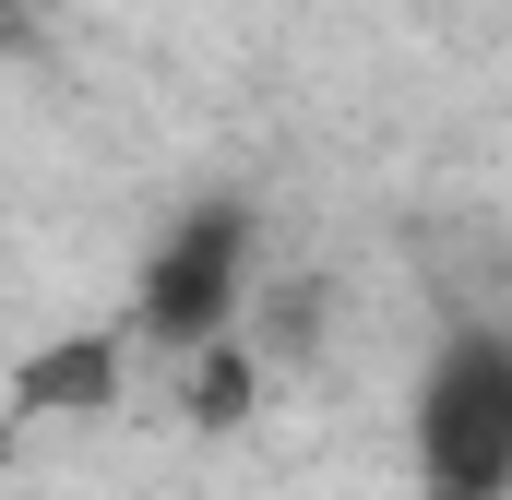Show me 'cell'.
<instances>
[{"instance_id":"obj_1","label":"cell","mask_w":512,"mask_h":500,"mask_svg":"<svg viewBox=\"0 0 512 500\" xmlns=\"http://www.w3.org/2000/svg\"><path fill=\"white\" fill-rule=\"evenodd\" d=\"M251 262H262V215L239 191H203V203H179L155 250H143V274H131V346L143 358H215V346H239V298H251Z\"/></svg>"},{"instance_id":"obj_2","label":"cell","mask_w":512,"mask_h":500,"mask_svg":"<svg viewBox=\"0 0 512 500\" xmlns=\"http://www.w3.org/2000/svg\"><path fill=\"white\" fill-rule=\"evenodd\" d=\"M405 453L417 500H512V334L501 322H453L417 370L405 405Z\"/></svg>"},{"instance_id":"obj_3","label":"cell","mask_w":512,"mask_h":500,"mask_svg":"<svg viewBox=\"0 0 512 500\" xmlns=\"http://www.w3.org/2000/svg\"><path fill=\"white\" fill-rule=\"evenodd\" d=\"M131 381V334H60L12 370V417H108Z\"/></svg>"},{"instance_id":"obj_4","label":"cell","mask_w":512,"mask_h":500,"mask_svg":"<svg viewBox=\"0 0 512 500\" xmlns=\"http://www.w3.org/2000/svg\"><path fill=\"white\" fill-rule=\"evenodd\" d=\"M179 405H191V429H239V417H251V346L191 358V370H179Z\"/></svg>"},{"instance_id":"obj_5","label":"cell","mask_w":512,"mask_h":500,"mask_svg":"<svg viewBox=\"0 0 512 500\" xmlns=\"http://www.w3.org/2000/svg\"><path fill=\"white\" fill-rule=\"evenodd\" d=\"M0 12H12V24H24V12H36V0H0Z\"/></svg>"}]
</instances>
